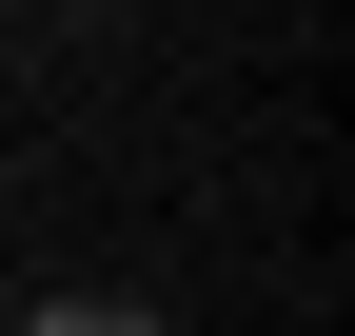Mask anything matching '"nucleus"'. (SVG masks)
Instances as JSON below:
<instances>
[{"instance_id":"1","label":"nucleus","mask_w":355,"mask_h":336,"mask_svg":"<svg viewBox=\"0 0 355 336\" xmlns=\"http://www.w3.org/2000/svg\"><path fill=\"white\" fill-rule=\"evenodd\" d=\"M20 336H158V317H139V297H40Z\"/></svg>"}]
</instances>
